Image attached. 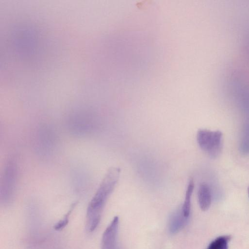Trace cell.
<instances>
[{
    "instance_id": "obj_1",
    "label": "cell",
    "mask_w": 249,
    "mask_h": 249,
    "mask_svg": "<svg viewBox=\"0 0 249 249\" xmlns=\"http://www.w3.org/2000/svg\"><path fill=\"white\" fill-rule=\"evenodd\" d=\"M120 173L119 168L110 167L90 201L86 220V229L88 232L93 231L98 226L105 206L118 182Z\"/></svg>"
},
{
    "instance_id": "obj_2",
    "label": "cell",
    "mask_w": 249,
    "mask_h": 249,
    "mask_svg": "<svg viewBox=\"0 0 249 249\" xmlns=\"http://www.w3.org/2000/svg\"><path fill=\"white\" fill-rule=\"evenodd\" d=\"M196 140L200 148L211 158H217L220 154L222 147V133L220 131L199 129Z\"/></svg>"
},
{
    "instance_id": "obj_3",
    "label": "cell",
    "mask_w": 249,
    "mask_h": 249,
    "mask_svg": "<svg viewBox=\"0 0 249 249\" xmlns=\"http://www.w3.org/2000/svg\"><path fill=\"white\" fill-rule=\"evenodd\" d=\"M119 224L118 217L115 216L103 234L101 249H119L118 244Z\"/></svg>"
},
{
    "instance_id": "obj_4",
    "label": "cell",
    "mask_w": 249,
    "mask_h": 249,
    "mask_svg": "<svg viewBox=\"0 0 249 249\" xmlns=\"http://www.w3.org/2000/svg\"><path fill=\"white\" fill-rule=\"evenodd\" d=\"M188 217L184 216L182 208H179L170 215L168 222V230L174 234L180 231L187 224Z\"/></svg>"
},
{
    "instance_id": "obj_5",
    "label": "cell",
    "mask_w": 249,
    "mask_h": 249,
    "mask_svg": "<svg viewBox=\"0 0 249 249\" xmlns=\"http://www.w3.org/2000/svg\"><path fill=\"white\" fill-rule=\"evenodd\" d=\"M197 197L199 206L201 210L207 211L212 202V195L208 185L205 182L201 183L198 187Z\"/></svg>"
},
{
    "instance_id": "obj_6",
    "label": "cell",
    "mask_w": 249,
    "mask_h": 249,
    "mask_svg": "<svg viewBox=\"0 0 249 249\" xmlns=\"http://www.w3.org/2000/svg\"><path fill=\"white\" fill-rule=\"evenodd\" d=\"M194 189L193 179H190L187 187L184 201L182 206V210L185 216L188 217L191 211V197Z\"/></svg>"
},
{
    "instance_id": "obj_7",
    "label": "cell",
    "mask_w": 249,
    "mask_h": 249,
    "mask_svg": "<svg viewBox=\"0 0 249 249\" xmlns=\"http://www.w3.org/2000/svg\"><path fill=\"white\" fill-rule=\"evenodd\" d=\"M230 239L228 235L217 237L209 244L206 249H228Z\"/></svg>"
},
{
    "instance_id": "obj_8",
    "label": "cell",
    "mask_w": 249,
    "mask_h": 249,
    "mask_svg": "<svg viewBox=\"0 0 249 249\" xmlns=\"http://www.w3.org/2000/svg\"><path fill=\"white\" fill-rule=\"evenodd\" d=\"M76 203H74L72 204L70 209L66 214L65 216L63 217L62 219L57 222L55 225L54 226V229L55 230H60L63 229L68 223L69 216L71 214L72 211L73 210L74 207H75Z\"/></svg>"
},
{
    "instance_id": "obj_9",
    "label": "cell",
    "mask_w": 249,
    "mask_h": 249,
    "mask_svg": "<svg viewBox=\"0 0 249 249\" xmlns=\"http://www.w3.org/2000/svg\"><path fill=\"white\" fill-rule=\"evenodd\" d=\"M248 194H249V188H248Z\"/></svg>"
}]
</instances>
